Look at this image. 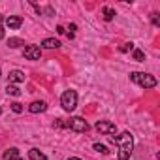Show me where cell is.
Wrapping results in <instances>:
<instances>
[{"label": "cell", "instance_id": "1", "mask_svg": "<svg viewBox=\"0 0 160 160\" xmlns=\"http://www.w3.org/2000/svg\"><path fill=\"white\" fill-rule=\"evenodd\" d=\"M111 143L119 147V160H128L134 149V136L130 132H122L119 136H111Z\"/></svg>", "mask_w": 160, "mask_h": 160}, {"label": "cell", "instance_id": "2", "mask_svg": "<svg viewBox=\"0 0 160 160\" xmlns=\"http://www.w3.org/2000/svg\"><path fill=\"white\" fill-rule=\"evenodd\" d=\"M130 79H132L136 85L143 87V89H152V87H156V77L151 75V73H145V72H132V73H130Z\"/></svg>", "mask_w": 160, "mask_h": 160}, {"label": "cell", "instance_id": "3", "mask_svg": "<svg viewBox=\"0 0 160 160\" xmlns=\"http://www.w3.org/2000/svg\"><path fill=\"white\" fill-rule=\"evenodd\" d=\"M60 106H62V109L64 111H73L75 108H77V92L73 91V89H68V91H64L62 92V96H60Z\"/></svg>", "mask_w": 160, "mask_h": 160}, {"label": "cell", "instance_id": "4", "mask_svg": "<svg viewBox=\"0 0 160 160\" xmlns=\"http://www.w3.org/2000/svg\"><path fill=\"white\" fill-rule=\"evenodd\" d=\"M66 126H68L70 130H73V132H87V130H89V122H87L83 117H72V119L66 122Z\"/></svg>", "mask_w": 160, "mask_h": 160}, {"label": "cell", "instance_id": "5", "mask_svg": "<svg viewBox=\"0 0 160 160\" xmlns=\"http://www.w3.org/2000/svg\"><path fill=\"white\" fill-rule=\"evenodd\" d=\"M96 130L100 134H104V136H113L117 132V126H115V122H109V121H98Z\"/></svg>", "mask_w": 160, "mask_h": 160}, {"label": "cell", "instance_id": "6", "mask_svg": "<svg viewBox=\"0 0 160 160\" xmlns=\"http://www.w3.org/2000/svg\"><path fill=\"white\" fill-rule=\"evenodd\" d=\"M23 57L27 60H40L42 58V49L38 45H27L23 49Z\"/></svg>", "mask_w": 160, "mask_h": 160}, {"label": "cell", "instance_id": "7", "mask_svg": "<svg viewBox=\"0 0 160 160\" xmlns=\"http://www.w3.org/2000/svg\"><path fill=\"white\" fill-rule=\"evenodd\" d=\"M25 81V72L21 70H12L10 75H8V85H13V83H23Z\"/></svg>", "mask_w": 160, "mask_h": 160}, {"label": "cell", "instance_id": "8", "mask_svg": "<svg viewBox=\"0 0 160 160\" xmlns=\"http://www.w3.org/2000/svg\"><path fill=\"white\" fill-rule=\"evenodd\" d=\"M21 25H23V19H21L19 15H10V17H6V27H8V28L17 30Z\"/></svg>", "mask_w": 160, "mask_h": 160}, {"label": "cell", "instance_id": "9", "mask_svg": "<svg viewBox=\"0 0 160 160\" xmlns=\"http://www.w3.org/2000/svg\"><path fill=\"white\" fill-rule=\"evenodd\" d=\"M47 109V104L43 102V100H36V102H32L30 106H28V111L30 113H43Z\"/></svg>", "mask_w": 160, "mask_h": 160}, {"label": "cell", "instance_id": "10", "mask_svg": "<svg viewBox=\"0 0 160 160\" xmlns=\"http://www.w3.org/2000/svg\"><path fill=\"white\" fill-rule=\"evenodd\" d=\"M42 47H43V49H58V47H60V42L55 40V38H45V40L42 42Z\"/></svg>", "mask_w": 160, "mask_h": 160}, {"label": "cell", "instance_id": "11", "mask_svg": "<svg viewBox=\"0 0 160 160\" xmlns=\"http://www.w3.org/2000/svg\"><path fill=\"white\" fill-rule=\"evenodd\" d=\"M4 160H15V158H19V149L17 147H10V149H6L4 151Z\"/></svg>", "mask_w": 160, "mask_h": 160}, {"label": "cell", "instance_id": "12", "mask_svg": "<svg viewBox=\"0 0 160 160\" xmlns=\"http://www.w3.org/2000/svg\"><path fill=\"white\" fill-rule=\"evenodd\" d=\"M28 158H30V160H47V156H45L40 149H30V151H28Z\"/></svg>", "mask_w": 160, "mask_h": 160}, {"label": "cell", "instance_id": "13", "mask_svg": "<svg viewBox=\"0 0 160 160\" xmlns=\"http://www.w3.org/2000/svg\"><path fill=\"white\" fill-rule=\"evenodd\" d=\"M102 13H104V19L106 21H113V17H115V10L109 8V6H104L102 8Z\"/></svg>", "mask_w": 160, "mask_h": 160}, {"label": "cell", "instance_id": "14", "mask_svg": "<svg viewBox=\"0 0 160 160\" xmlns=\"http://www.w3.org/2000/svg\"><path fill=\"white\" fill-rule=\"evenodd\" d=\"M21 45H25V42L19 40V38H10V40H8V47H12V49H17V47H21Z\"/></svg>", "mask_w": 160, "mask_h": 160}, {"label": "cell", "instance_id": "15", "mask_svg": "<svg viewBox=\"0 0 160 160\" xmlns=\"http://www.w3.org/2000/svg\"><path fill=\"white\" fill-rule=\"evenodd\" d=\"M132 57H134V60H138V62H143V60H145V53H143L141 49H134V51H132Z\"/></svg>", "mask_w": 160, "mask_h": 160}, {"label": "cell", "instance_id": "16", "mask_svg": "<svg viewBox=\"0 0 160 160\" xmlns=\"http://www.w3.org/2000/svg\"><path fill=\"white\" fill-rule=\"evenodd\" d=\"M6 92H8L10 96H19V94H21V91H19L15 85H8V87H6Z\"/></svg>", "mask_w": 160, "mask_h": 160}, {"label": "cell", "instance_id": "17", "mask_svg": "<svg viewBox=\"0 0 160 160\" xmlns=\"http://www.w3.org/2000/svg\"><path fill=\"white\" fill-rule=\"evenodd\" d=\"M92 147H94V151H98V152H102V154H109L108 147H106V145H102V143H94Z\"/></svg>", "mask_w": 160, "mask_h": 160}, {"label": "cell", "instance_id": "18", "mask_svg": "<svg viewBox=\"0 0 160 160\" xmlns=\"http://www.w3.org/2000/svg\"><path fill=\"white\" fill-rule=\"evenodd\" d=\"M151 21H152V25L154 27H160V17H158V13L154 12V13H151Z\"/></svg>", "mask_w": 160, "mask_h": 160}, {"label": "cell", "instance_id": "19", "mask_svg": "<svg viewBox=\"0 0 160 160\" xmlns=\"http://www.w3.org/2000/svg\"><path fill=\"white\" fill-rule=\"evenodd\" d=\"M134 49H136V47H134V43H132V42H130V43H124V45L121 47V51H122V53H128V51H134Z\"/></svg>", "mask_w": 160, "mask_h": 160}, {"label": "cell", "instance_id": "20", "mask_svg": "<svg viewBox=\"0 0 160 160\" xmlns=\"http://www.w3.org/2000/svg\"><path fill=\"white\" fill-rule=\"evenodd\" d=\"M12 109H13L15 113H21V111H23V106H21L19 102H13V104H12Z\"/></svg>", "mask_w": 160, "mask_h": 160}, {"label": "cell", "instance_id": "21", "mask_svg": "<svg viewBox=\"0 0 160 160\" xmlns=\"http://www.w3.org/2000/svg\"><path fill=\"white\" fill-rule=\"evenodd\" d=\"M75 28H77V27H75L73 23L68 27V30H70V32H68V38H73V34H75Z\"/></svg>", "mask_w": 160, "mask_h": 160}, {"label": "cell", "instance_id": "22", "mask_svg": "<svg viewBox=\"0 0 160 160\" xmlns=\"http://www.w3.org/2000/svg\"><path fill=\"white\" fill-rule=\"evenodd\" d=\"M57 32H58V34H64L66 30H64V27H57Z\"/></svg>", "mask_w": 160, "mask_h": 160}, {"label": "cell", "instance_id": "23", "mask_svg": "<svg viewBox=\"0 0 160 160\" xmlns=\"http://www.w3.org/2000/svg\"><path fill=\"white\" fill-rule=\"evenodd\" d=\"M0 40H4V28H2V25H0Z\"/></svg>", "mask_w": 160, "mask_h": 160}, {"label": "cell", "instance_id": "24", "mask_svg": "<svg viewBox=\"0 0 160 160\" xmlns=\"http://www.w3.org/2000/svg\"><path fill=\"white\" fill-rule=\"evenodd\" d=\"M68 160H81V158H77V156H70Z\"/></svg>", "mask_w": 160, "mask_h": 160}, {"label": "cell", "instance_id": "25", "mask_svg": "<svg viewBox=\"0 0 160 160\" xmlns=\"http://www.w3.org/2000/svg\"><path fill=\"white\" fill-rule=\"evenodd\" d=\"M15 160H25V158H21V156H19V158H15Z\"/></svg>", "mask_w": 160, "mask_h": 160}, {"label": "cell", "instance_id": "26", "mask_svg": "<svg viewBox=\"0 0 160 160\" xmlns=\"http://www.w3.org/2000/svg\"><path fill=\"white\" fill-rule=\"evenodd\" d=\"M0 21H2V15H0Z\"/></svg>", "mask_w": 160, "mask_h": 160}, {"label": "cell", "instance_id": "27", "mask_svg": "<svg viewBox=\"0 0 160 160\" xmlns=\"http://www.w3.org/2000/svg\"><path fill=\"white\" fill-rule=\"evenodd\" d=\"M0 77H2V72H0Z\"/></svg>", "mask_w": 160, "mask_h": 160}, {"label": "cell", "instance_id": "28", "mask_svg": "<svg viewBox=\"0 0 160 160\" xmlns=\"http://www.w3.org/2000/svg\"><path fill=\"white\" fill-rule=\"evenodd\" d=\"M0 113H2V109H0Z\"/></svg>", "mask_w": 160, "mask_h": 160}]
</instances>
